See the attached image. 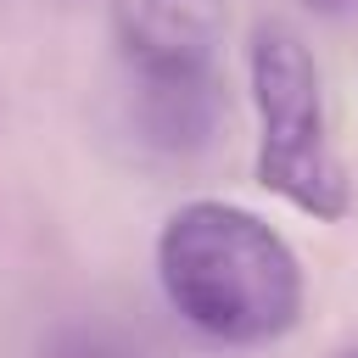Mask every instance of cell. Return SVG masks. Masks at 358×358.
<instances>
[{"label": "cell", "mask_w": 358, "mask_h": 358, "mask_svg": "<svg viewBox=\"0 0 358 358\" xmlns=\"http://www.w3.org/2000/svg\"><path fill=\"white\" fill-rule=\"evenodd\" d=\"M336 358H358V347H347V352H336Z\"/></svg>", "instance_id": "5"}, {"label": "cell", "mask_w": 358, "mask_h": 358, "mask_svg": "<svg viewBox=\"0 0 358 358\" xmlns=\"http://www.w3.org/2000/svg\"><path fill=\"white\" fill-rule=\"evenodd\" d=\"M229 0H112V45L129 90H201L218 84Z\"/></svg>", "instance_id": "3"}, {"label": "cell", "mask_w": 358, "mask_h": 358, "mask_svg": "<svg viewBox=\"0 0 358 358\" xmlns=\"http://www.w3.org/2000/svg\"><path fill=\"white\" fill-rule=\"evenodd\" d=\"M246 78L257 112V157H252L257 185L319 224L347 218L352 185L330 140L324 78L308 39L285 22H263L246 45Z\"/></svg>", "instance_id": "2"}, {"label": "cell", "mask_w": 358, "mask_h": 358, "mask_svg": "<svg viewBox=\"0 0 358 358\" xmlns=\"http://www.w3.org/2000/svg\"><path fill=\"white\" fill-rule=\"evenodd\" d=\"M157 280L168 308L224 347H268L302 319L291 241L235 201L196 196L173 207L157 235Z\"/></svg>", "instance_id": "1"}, {"label": "cell", "mask_w": 358, "mask_h": 358, "mask_svg": "<svg viewBox=\"0 0 358 358\" xmlns=\"http://www.w3.org/2000/svg\"><path fill=\"white\" fill-rule=\"evenodd\" d=\"M308 6H313V11H347L352 0H308Z\"/></svg>", "instance_id": "4"}]
</instances>
